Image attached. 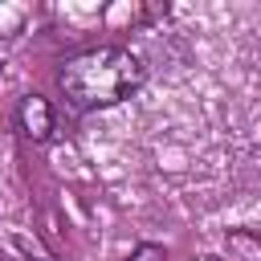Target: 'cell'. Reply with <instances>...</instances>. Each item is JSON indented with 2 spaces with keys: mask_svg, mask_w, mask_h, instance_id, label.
<instances>
[{
  "mask_svg": "<svg viewBox=\"0 0 261 261\" xmlns=\"http://www.w3.org/2000/svg\"><path fill=\"white\" fill-rule=\"evenodd\" d=\"M143 82H147L143 57H135L130 49H118V45L86 49V53L69 57V61L57 69L61 94H65L77 110H106V106H118V102H126Z\"/></svg>",
  "mask_w": 261,
  "mask_h": 261,
  "instance_id": "cell-1",
  "label": "cell"
},
{
  "mask_svg": "<svg viewBox=\"0 0 261 261\" xmlns=\"http://www.w3.org/2000/svg\"><path fill=\"white\" fill-rule=\"evenodd\" d=\"M16 122H20L24 139L45 143V139L53 135V106H49V98H41V94H24L20 106H16Z\"/></svg>",
  "mask_w": 261,
  "mask_h": 261,
  "instance_id": "cell-2",
  "label": "cell"
},
{
  "mask_svg": "<svg viewBox=\"0 0 261 261\" xmlns=\"http://www.w3.org/2000/svg\"><path fill=\"white\" fill-rule=\"evenodd\" d=\"M126 261H167V253H163L159 245H139V249L126 257Z\"/></svg>",
  "mask_w": 261,
  "mask_h": 261,
  "instance_id": "cell-3",
  "label": "cell"
}]
</instances>
